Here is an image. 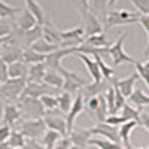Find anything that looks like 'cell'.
<instances>
[{"label": "cell", "mask_w": 149, "mask_h": 149, "mask_svg": "<svg viewBox=\"0 0 149 149\" xmlns=\"http://www.w3.org/2000/svg\"><path fill=\"white\" fill-rule=\"evenodd\" d=\"M0 86H2V84H0Z\"/></svg>", "instance_id": "56"}, {"label": "cell", "mask_w": 149, "mask_h": 149, "mask_svg": "<svg viewBox=\"0 0 149 149\" xmlns=\"http://www.w3.org/2000/svg\"><path fill=\"white\" fill-rule=\"evenodd\" d=\"M134 8L137 9L139 15H146L149 17V0H131Z\"/></svg>", "instance_id": "41"}, {"label": "cell", "mask_w": 149, "mask_h": 149, "mask_svg": "<svg viewBox=\"0 0 149 149\" xmlns=\"http://www.w3.org/2000/svg\"><path fill=\"white\" fill-rule=\"evenodd\" d=\"M104 122L107 124V125H112V127H119L124 122H127V119L124 116H121V115H110L104 119Z\"/></svg>", "instance_id": "43"}, {"label": "cell", "mask_w": 149, "mask_h": 149, "mask_svg": "<svg viewBox=\"0 0 149 149\" xmlns=\"http://www.w3.org/2000/svg\"><path fill=\"white\" fill-rule=\"evenodd\" d=\"M60 31H61V30L57 29V26L52 22L49 14H46L45 21H43V24H42V39H45L46 42L52 43V45H58V46H60V43H61Z\"/></svg>", "instance_id": "12"}, {"label": "cell", "mask_w": 149, "mask_h": 149, "mask_svg": "<svg viewBox=\"0 0 149 149\" xmlns=\"http://www.w3.org/2000/svg\"><path fill=\"white\" fill-rule=\"evenodd\" d=\"M24 143H26V139L22 137V134L17 130H12L9 139L6 142V146H8V149H22Z\"/></svg>", "instance_id": "33"}, {"label": "cell", "mask_w": 149, "mask_h": 149, "mask_svg": "<svg viewBox=\"0 0 149 149\" xmlns=\"http://www.w3.org/2000/svg\"><path fill=\"white\" fill-rule=\"evenodd\" d=\"M94 61H95L97 66H98V70H100V73H102V78L106 79V81H110L112 76H113V73H115L113 67H109L103 61V58L100 55H94Z\"/></svg>", "instance_id": "36"}, {"label": "cell", "mask_w": 149, "mask_h": 149, "mask_svg": "<svg viewBox=\"0 0 149 149\" xmlns=\"http://www.w3.org/2000/svg\"><path fill=\"white\" fill-rule=\"evenodd\" d=\"M29 66L22 61H15L12 64H8V76L9 79H26L27 81Z\"/></svg>", "instance_id": "21"}, {"label": "cell", "mask_w": 149, "mask_h": 149, "mask_svg": "<svg viewBox=\"0 0 149 149\" xmlns=\"http://www.w3.org/2000/svg\"><path fill=\"white\" fill-rule=\"evenodd\" d=\"M74 52H76V48H58L57 51L45 55L43 64L46 66V69L58 72L61 67H63L61 66V60H63L64 57H67V55H70V54H74Z\"/></svg>", "instance_id": "9"}, {"label": "cell", "mask_w": 149, "mask_h": 149, "mask_svg": "<svg viewBox=\"0 0 149 149\" xmlns=\"http://www.w3.org/2000/svg\"><path fill=\"white\" fill-rule=\"evenodd\" d=\"M137 81H139V74L137 73H133L131 76H127V78L119 79V81H113V82H112V85H113L125 98H128L131 95V93L134 91V85H136V82H137Z\"/></svg>", "instance_id": "16"}, {"label": "cell", "mask_w": 149, "mask_h": 149, "mask_svg": "<svg viewBox=\"0 0 149 149\" xmlns=\"http://www.w3.org/2000/svg\"><path fill=\"white\" fill-rule=\"evenodd\" d=\"M21 118H22V113H21V109L18 104H14V103L5 104V110H3V124L5 125H9L12 128L17 122H19Z\"/></svg>", "instance_id": "18"}, {"label": "cell", "mask_w": 149, "mask_h": 149, "mask_svg": "<svg viewBox=\"0 0 149 149\" xmlns=\"http://www.w3.org/2000/svg\"><path fill=\"white\" fill-rule=\"evenodd\" d=\"M116 2H118V0H110V2H109V6H113Z\"/></svg>", "instance_id": "52"}, {"label": "cell", "mask_w": 149, "mask_h": 149, "mask_svg": "<svg viewBox=\"0 0 149 149\" xmlns=\"http://www.w3.org/2000/svg\"><path fill=\"white\" fill-rule=\"evenodd\" d=\"M17 131H19L26 140H36V139H39V137L43 136V133L46 131V125H45L42 118H39V119H27V121H22L19 124Z\"/></svg>", "instance_id": "3"}, {"label": "cell", "mask_w": 149, "mask_h": 149, "mask_svg": "<svg viewBox=\"0 0 149 149\" xmlns=\"http://www.w3.org/2000/svg\"><path fill=\"white\" fill-rule=\"evenodd\" d=\"M88 146H95L97 149H124L121 145H116L106 139H98V137H91L88 142Z\"/></svg>", "instance_id": "34"}, {"label": "cell", "mask_w": 149, "mask_h": 149, "mask_svg": "<svg viewBox=\"0 0 149 149\" xmlns=\"http://www.w3.org/2000/svg\"><path fill=\"white\" fill-rule=\"evenodd\" d=\"M24 2H26V9L34 17L36 22L39 24V26H42L48 12H45V9L40 6V3L37 2V0H24Z\"/></svg>", "instance_id": "22"}, {"label": "cell", "mask_w": 149, "mask_h": 149, "mask_svg": "<svg viewBox=\"0 0 149 149\" xmlns=\"http://www.w3.org/2000/svg\"><path fill=\"white\" fill-rule=\"evenodd\" d=\"M49 94L54 95V90L49 88V86L45 85L43 82L42 84H30V82H27L21 97H31V98H37V100H39L40 97L49 95Z\"/></svg>", "instance_id": "14"}, {"label": "cell", "mask_w": 149, "mask_h": 149, "mask_svg": "<svg viewBox=\"0 0 149 149\" xmlns=\"http://www.w3.org/2000/svg\"><path fill=\"white\" fill-rule=\"evenodd\" d=\"M90 133H91V137H104L106 140H110L116 145H121V140H119V136H118V127H112V125H107L106 122H97L94 127L90 128Z\"/></svg>", "instance_id": "8"}, {"label": "cell", "mask_w": 149, "mask_h": 149, "mask_svg": "<svg viewBox=\"0 0 149 149\" xmlns=\"http://www.w3.org/2000/svg\"><path fill=\"white\" fill-rule=\"evenodd\" d=\"M85 109V102H84V97H82V93L79 91L76 95L73 97V102H72V107L70 110L66 113V124H67V134L74 128V121L76 118L84 112Z\"/></svg>", "instance_id": "11"}, {"label": "cell", "mask_w": 149, "mask_h": 149, "mask_svg": "<svg viewBox=\"0 0 149 149\" xmlns=\"http://www.w3.org/2000/svg\"><path fill=\"white\" fill-rule=\"evenodd\" d=\"M137 24H140V26L143 27V30L146 31V36H148V45H146V49H145V55H149V17H146V15H140Z\"/></svg>", "instance_id": "42"}, {"label": "cell", "mask_w": 149, "mask_h": 149, "mask_svg": "<svg viewBox=\"0 0 149 149\" xmlns=\"http://www.w3.org/2000/svg\"><path fill=\"white\" fill-rule=\"evenodd\" d=\"M110 86L109 81L106 79H102L100 82H93V84H86L84 88L81 90L82 93V97H84V102L86 100H90V98L93 97H97V95H100V94H104L106 90Z\"/></svg>", "instance_id": "13"}, {"label": "cell", "mask_w": 149, "mask_h": 149, "mask_svg": "<svg viewBox=\"0 0 149 149\" xmlns=\"http://www.w3.org/2000/svg\"><path fill=\"white\" fill-rule=\"evenodd\" d=\"M67 137L72 143V146H76L79 149H85L88 146V142L91 139V133L90 130H84V128H73Z\"/></svg>", "instance_id": "15"}, {"label": "cell", "mask_w": 149, "mask_h": 149, "mask_svg": "<svg viewBox=\"0 0 149 149\" xmlns=\"http://www.w3.org/2000/svg\"><path fill=\"white\" fill-rule=\"evenodd\" d=\"M112 86H113V85H112ZM113 90H115V110H116V115H118L119 110L122 109V106L125 104L127 102H125V97H124V95L115 88V86H113Z\"/></svg>", "instance_id": "45"}, {"label": "cell", "mask_w": 149, "mask_h": 149, "mask_svg": "<svg viewBox=\"0 0 149 149\" xmlns=\"http://www.w3.org/2000/svg\"><path fill=\"white\" fill-rule=\"evenodd\" d=\"M69 149H79V148H76V146H70Z\"/></svg>", "instance_id": "53"}, {"label": "cell", "mask_w": 149, "mask_h": 149, "mask_svg": "<svg viewBox=\"0 0 149 149\" xmlns=\"http://www.w3.org/2000/svg\"><path fill=\"white\" fill-rule=\"evenodd\" d=\"M70 146H72V143H70L69 137H67V136H64V137H61V139L55 143L54 149H69Z\"/></svg>", "instance_id": "48"}, {"label": "cell", "mask_w": 149, "mask_h": 149, "mask_svg": "<svg viewBox=\"0 0 149 149\" xmlns=\"http://www.w3.org/2000/svg\"><path fill=\"white\" fill-rule=\"evenodd\" d=\"M43 122L48 130L57 131L58 134H61L64 137L67 136V124H66V115L63 112H60L58 109L55 110H48L43 113Z\"/></svg>", "instance_id": "4"}, {"label": "cell", "mask_w": 149, "mask_h": 149, "mask_svg": "<svg viewBox=\"0 0 149 149\" xmlns=\"http://www.w3.org/2000/svg\"><path fill=\"white\" fill-rule=\"evenodd\" d=\"M136 73L139 74V79H142L145 84H146V86L149 88V69L145 66V64H142V63H139V61H136Z\"/></svg>", "instance_id": "40"}, {"label": "cell", "mask_w": 149, "mask_h": 149, "mask_svg": "<svg viewBox=\"0 0 149 149\" xmlns=\"http://www.w3.org/2000/svg\"><path fill=\"white\" fill-rule=\"evenodd\" d=\"M45 72H46V66L43 63L29 66L27 82H30V84H42L43 76H45Z\"/></svg>", "instance_id": "26"}, {"label": "cell", "mask_w": 149, "mask_h": 149, "mask_svg": "<svg viewBox=\"0 0 149 149\" xmlns=\"http://www.w3.org/2000/svg\"><path fill=\"white\" fill-rule=\"evenodd\" d=\"M139 14L137 12H131V10H112L107 12V15L103 21V29L104 30H110L113 27H119V26H130V24H137L139 21Z\"/></svg>", "instance_id": "1"}, {"label": "cell", "mask_w": 149, "mask_h": 149, "mask_svg": "<svg viewBox=\"0 0 149 149\" xmlns=\"http://www.w3.org/2000/svg\"><path fill=\"white\" fill-rule=\"evenodd\" d=\"M134 149H149V148H134Z\"/></svg>", "instance_id": "55"}, {"label": "cell", "mask_w": 149, "mask_h": 149, "mask_svg": "<svg viewBox=\"0 0 149 149\" xmlns=\"http://www.w3.org/2000/svg\"><path fill=\"white\" fill-rule=\"evenodd\" d=\"M125 39H127V33H122L118 39L107 48V54L112 57V64L113 66H121V64H125V63L136 64V60L133 57H130L125 52V49H124V42H125Z\"/></svg>", "instance_id": "2"}, {"label": "cell", "mask_w": 149, "mask_h": 149, "mask_svg": "<svg viewBox=\"0 0 149 149\" xmlns=\"http://www.w3.org/2000/svg\"><path fill=\"white\" fill-rule=\"evenodd\" d=\"M36 24L37 22H36L34 17L30 14V12L27 9H21L18 17H15L14 26H15V30H18V31H27V30L33 29Z\"/></svg>", "instance_id": "19"}, {"label": "cell", "mask_w": 149, "mask_h": 149, "mask_svg": "<svg viewBox=\"0 0 149 149\" xmlns=\"http://www.w3.org/2000/svg\"><path fill=\"white\" fill-rule=\"evenodd\" d=\"M109 2L110 0H90V12H93L102 22L104 21V18L107 15Z\"/></svg>", "instance_id": "25"}, {"label": "cell", "mask_w": 149, "mask_h": 149, "mask_svg": "<svg viewBox=\"0 0 149 149\" xmlns=\"http://www.w3.org/2000/svg\"><path fill=\"white\" fill-rule=\"evenodd\" d=\"M14 29L15 26L10 19H0V39H5V37L10 36Z\"/></svg>", "instance_id": "39"}, {"label": "cell", "mask_w": 149, "mask_h": 149, "mask_svg": "<svg viewBox=\"0 0 149 149\" xmlns=\"http://www.w3.org/2000/svg\"><path fill=\"white\" fill-rule=\"evenodd\" d=\"M73 5L76 6L79 15H84L90 10V0H72Z\"/></svg>", "instance_id": "44"}, {"label": "cell", "mask_w": 149, "mask_h": 149, "mask_svg": "<svg viewBox=\"0 0 149 149\" xmlns=\"http://www.w3.org/2000/svg\"><path fill=\"white\" fill-rule=\"evenodd\" d=\"M19 109L21 113H26L30 116V119H39L43 118L45 110L37 98L31 97H19Z\"/></svg>", "instance_id": "7"}, {"label": "cell", "mask_w": 149, "mask_h": 149, "mask_svg": "<svg viewBox=\"0 0 149 149\" xmlns=\"http://www.w3.org/2000/svg\"><path fill=\"white\" fill-rule=\"evenodd\" d=\"M140 112H142L140 109H136V107H133L131 104L125 103V104L122 106V109L119 110V113H118V115L124 116L127 121H139Z\"/></svg>", "instance_id": "35"}, {"label": "cell", "mask_w": 149, "mask_h": 149, "mask_svg": "<svg viewBox=\"0 0 149 149\" xmlns=\"http://www.w3.org/2000/svg\"><path fill=\"white\" fill-rule=\"evenodd\" d=\"M58 48H60L58 45H52V43L46 42L45 39H39V40H36V42L30 46V49H33L34 52L40 54V55H48V54H51V52L57 51Z\"/></svg>", "instance_id": "30"}, {"label": "cell", "mask_w": 149, "mask_h": 149, "mask_svg": "<svg viewBox=\"0 0 149 149\" xmlns=\"http://www.w3.org/2000/svg\"><path fill=\"white\" fill-rule=\"evenodd\" d=\"M45 85H48L49 88H52V90H61L63 88V82H64V79H63V76L58 73V72H55V70H51V69H46V72H45V76H43V81H42Z\"/></svg>", "instance_id": "23"}, {"label": "cell", "mask_w": 149, "mask_h": 149, "mask_svg": "<svg viewBox=\"0 0 149 149\" xmlns=\"http://www.w3.org/2000/svg\"><path fill=\"white\" fill-rule=\"evenodd\" d=\"M137 122L142 124L143 128L149 133V113H145V112L142 113V112H140V116H139V121H137Z\"/></svg>", "instance_id": "50"}, {"label": "cell", "mask_w": 149, "mask_h": 149, "mask_svg": "<svg viewBox=\"0 0 149 149\" xmlns=\"http://www.w3.org/2000/svg\"><path fill=\"white\" fill-rule=\"evenodd\" d=\"M84 45L91 46L94 49H107L112 43L109 42L107 36L104 33H100V34H95V36H91V37H85Z\"/></svg>", "instance_id": "24"}, {"label": "cell", "mask_w": 149, "mask_h": 149, "mask_svg": "<svg viewBox=\"0 0 149 149\" xmlns=\"http://www.w3.org/2000/svg\"><path fill=\"white\" fill-rule=\"evenodd\" d=\"M104 100H106V107H107V116L116 115V110H115V90H113L112 85L104 93Z\"/></svg>", "instance_id": "37"}, {"label": "cell", "mask_w": 149, "mask_h": 149, "mask_svg": "<svg viewBox=\"0 0 149 149\" xmlns=\"http://www.w3.org/2000/svg\"><path fill=\"white\" fill-rule=\"evenodd\" d=\"M139 125L137 121H127L124 122L122 125L118 127V136H119V140H121V146L124 149H131V142H130V137H131V133L134 131V128Z\"/></svg>", "instance_id": "17"}, {"label": "cell", "mask_w": 149, "mask_h": 149, "mask_svg": "<svg viewBox=\"0 0 149 149\" xmlns=\"http://www.w3.org/2000/svg\"><path fill=\"white\" fill-rule=\"evenodd\" d=\"M21 12L19 8L8 5L5 0H0V19H15V17Z\"/></svg>", "instance_id": "32"}, {"label": "cell", "mask_w": 149, "mask_h": 149, "mask_svg": "<svg viewBox=\"0 0 149 149\" xmlns=\"http://www.w3.org/2000/svg\"><path fill=\"white\" fill-rule=\"evenodd\" d=\"M10 133H12V128H10L9 125H5V124H2V125H0V145L8 142Z\"/></svg>", "instance_id": "46"}, {"label": "cell", "mask_w": 149, "mask_h": 149, "mask_svg": "<svg viewBox=\"0 0 149 149\" xmlns=\"http://www.w3.org/2000/svg\"><path fill=\"white\" fill-rule=\"evenodd\" d=\"M27 85L26 79H8L0 86V97L6 102H15L19 100V97Z\"/></svg>", "instance_id": "5"}, {"label": "cell", "mask_w": 149, "mask_h": 149, "mask_svg": "<svg viewBox=\"0 0 149 149\" xmlns=\"http://www.w3.org/2000/svg\"><path fill=\"white\" fill-rule=\"evenodd\" d=\"M63 137L61 134H58L57 131H52V130H48L43 133V136L40 137V145L45 148V149H54L55 143Z\"/></svg>", "instance_id": "31"}, {"label": "cell", "mask_w": 149, "mask_h": 149, "mask_svg": "<svg viewBox=\"0 0 149 149\" xmlns=\"http://www.w3.org/2000/svg\"><path fill=\"white\" fill-rule=\"evenodd\" d=\"M9 37V36H8ZM8 37H5V39H0V54H2V49H3V43L6 42V39H8Z\"/></svg>", "instance_id": "51"}, {"label": "cell", "mask_w": 149, "mask_h": 149, "mask_svg": "<svg viewBox=\"0 0 149 149\" xmlns=\"http://www.w3.org/2000/svg\"><path fill=\"white\" fill-rule=\"evenodd\" d=\"M9 79L8 76V64L3 60H0V84H5Z\"/></svg>", "instance_id": "47"}, {"label": "cell", "mask_w": 149, "mask_h": 149, "mask_svg": "<svg viewBox=\"0 0 149 149\" xmlns=\"http://www.w3.org/2000/svg\"><path fill=\"white\" fill-rule=\"evenodd\" d=\"M74 55H76V57L82 61V63L85 64L86 70H88V73H90V76L93 78V82H100V81L103 79L100 70H98V66H97V63H95L93 58H90L88 55L79 54V52H74Z\"/></svg>", "instance_id": "20"}, {"label": "cell", "mask_w": 149, "mask_h": 149, "mask_svg": "<svg viewBox=\"0 0 149 149\" xmlns=\"http://www.w3.org/2000/svg\"><path fill=\"white\" fill-rule=\"evenodd\" d=\"M39 102H40V104H42V107H43V110L45 112H48V110H55L57 109V100H55V95H43V97H40L39 98Z\"/></svg>", "instance_id": "38"}, {"label": "cell", "mask_w": 149, "mask_h": 149, "mask_svg": "<svg viewBox=\"0 0 149 149\" xmlns=\"http://www.w3.org/2000/svg\"><path fill=\"white\" fill-rule=\"evenodd\" d=\"M58 73H60L61 76H63V79H64L61 91H66V93H69V94H72V95H76V94L84 88V86L86 85V82L79 76V74L73 73V72H70V70H66L64 67H61V69L58 70Z\"/></svg>", "instance_id": "6"}, {"label": "cell", "mask_w": 149, "mask_h": 149, "mask_svg": "<svg viewBox=\"0 0 149 149\" xmlns=\"http://www.w3.org/2000/svg\"><path fill=\"white\" fill-rule=\"evenodd\" d=\"M22 149H45V148L40 145V142H37V140H26Z\"/></svg>", "instance_id": "49"}, {"label": "cell", "mask_w": 149, "mask_h": 149, "mask_svg": "<svg viewBox=\"0 0 149 149\" xmlns=\"http://www.w3.org/2000/svg\"><path fill=\"white\" fill-rule=\"evenodd\" d=\"M55 100H57V109L66 115L67 112L70 110V107H72L73 95L69 94V93H66V91H60V93L55 95Z\"/></svg>", "instance_id": "29"}, {"label": "cell", "mask_w": 149, "mask_h": 149, "mask_svg": "<svg viewBox=\"0 0 149 149\" xmlns=\"http://www.w3.org/2000/svg\"><path fill=\"white\" fill-rule=\"evenodd\" d=\"M128 104L136 106V109H142L143 106H149V95L145 94L142 90L134 88V91L131 93V95L128 97Z\"/></svg>", "instance_id": "27"}, {"label": "cell", "mask_w": 149, "mask_h": 149, "mask_svg": "<svg viewBox=\"0 0 149 149\" xmlns=\"http://www.w3.org/2000/svg\"><path fill=\"white\" fill-rule=\"evenodd\" d=\"M145 66H146V67H148V69H149V60H148V63H146V64H145Z\"/></svg>", "instance_id": "54"}, {"label": "cell", "mask_w": 149, "mask_h": 149, "mask_svg": "<svg viewBox=\"0 0 149 149\" xmlns=\"http://www.w3.org/2000/svg\"><path fill=\"white\" fill-rule=\"evenodd\" d=\"M82 19H84V37H91V36H95V34H100V33H104V29H103V22L98 19L93 12H86V14L81 15Z\"/></svg>", "instance_id": "10"}, {"label": "cell", "mask_w": 149, "mask_h": 149, "mask_svg": "<svg viewBox=\"0 0 149 149\" xmlns=\"http://www.w3.org/2000/svg\"><path fill=\"white\" fill-rule=\"evenodd\" d=\"M21 61L27 66H33V64H40L45 61V55H40L34 52L30 48H24L22 49V55H21Z\"/></svg>", "instance_id": "28"}]
</instances>
